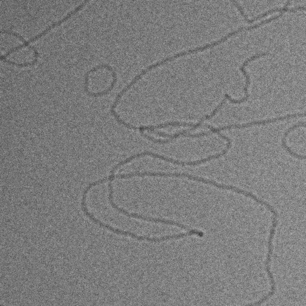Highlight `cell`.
<instances>
[{
	"instance_id": "1",
	"label": "cell",
	"mask_w": 306,
	"mask_h": 306,
	"mask_svg": "<svg viewBox=\"0 0 306 306\" xmlns=\"http://www.w3.org/2000/svg\"><path fill=\"white\" fill-rule=\"evenodd\" d=\"M115 80V74L110 69H95L90 71L86 76V89L88 92L92 95L102 94L111 89Z\"/></svg>"
},
{
	"instance_id": "2",
	"label": "cell",
	"mask_w": 306,
	"mask_h": 306,
	"mask_svg": "<svg viewBox=\"0 0 306 306\" xmlns=\"http://www.w3.org/2000/svg\"><path fill=\"white\" fill-rule=\"evenodd\" d=\"M303 126H305V123L304 122H301L298 124L292 126L290 127L284 133V136L282 140V145L285 149L287 151V152L291 155L297 158L300 160H303L304 159V156H303L299 155L293 152L290 148L287 146L286 144V139L287 135L292 131L298 127Z\"/></svg>"
}]
</instances>
